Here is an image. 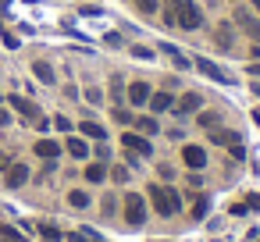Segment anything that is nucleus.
<instances>
[{
    "instance_id": "f257e3e1",
    "label": "nucleus",
    "mask_w": 260,
    "mask_h": 242,
    "mask_svg": "<svg viewBox=\"0 0 260 242\" xmlns=\"http://www.w3.org/2000/svg\"><path fill=\"white\" fill-rule=\"evenodd\" d=\"M150 203L157 206V214L171 217L178 210V192H171L168 185H150Z\"/></svg>"
},
{
    "instance_id": "f03ea898",
    "label": "nucleus",
    "mask_w": 260,
    "mask_h": 242,
    "mask_svg": "<svg viewBox=\"0 0 260 242\" xmlns=\"http://www.w3.org/2000/svg\"><path fill=\"white\" fill-rule=\"evenodd\" d=\"M175 25H182V29H200V22H203V15H200V8L192 4V0H175Z\"/></svg>"
},
{
    "instance_id": "7ed1b4c3",
    "label": "nucleus",
    "mask_w": 260,
    "mask_h": 242,
    "mask_svg": "<svg viewBox=\"0 0 260 242\" xmlns=\"http://www.w3.org/2000/svg\"><path fill=\"white\" fill-rule=\"evenodd\" d=\"M143 217H146L143 196H139V192H128V196H125V221H128V224H143Z\"/></svg>"
},
{
    "instance_id": "20e7f679",
    "label": "nucleus",
    "mask_w": 260,
    "mask_h": 242,
    "mask_svg": "<svg viewBox=\"0 0 260 242\" xmlns=\"http://www.w3.org/2000/svg\"><path fill=\"white\" fill-rule=\"evenodd\" d=\"M196 68H200L207 79H214V82H232V79H228V72H224V68H217V64H214V61H207V57H200V61H196Z\"/></svg>"
},
{
    "instance_id": "39448f33",
    "label": "nucleus",
    "mask_w": 260,
    "mask_h": 242,
    "mask_svg": "<svg viewBox=\"0 0 260 242\" xmlns=\"http://www.w3.org/2000/svg\"><path fill=\"white\" fill-rule=\"evenodd\" d=\"M214 40H217L221 50H235V36H232V25H228V22H221V25L214 29Z\"/></svg>"
},
{
    "instance_id": "423d86ee",
    "label": "nucleus",
    "mask_w": 260,
    "mask_h": 242,
    "mask_svg": "<svg viewBox=\"0 0 260 242\" xmlns=\"http://www.w3.org/2000/svg\"><path fill=\"white\" fill-rule=\"evenodd\" d=\"M203 107V100L196 96V93H185V96H178V107H171V111H178V114H196Z\"/></svg>"
},
{
    "instance_id": "0eeeda50",
    "label": "nucleus",
    "mask_w": 260,
    "mask_h": 242,
    "mask_svg": "<svg viewBox=\"0 0 260 242\" xmlns=\"http://www.w3.org/2000/svg\"><path fill=\"white\" fill-rule=\"evenodd\" d=\"M182 160H185L192 171H200V167L207 164V153H203L200 146H185V150H182Z\"/></svg>"
},
{
    "instance_id": "6e6552de",
    "label": "nucleus",
    "mask_w": 260,
    "mask_h": 242,
    "mask_svg": "<svg viewBox=\"0 0 260 242\" xmlns=\"http://www.w3.org/2000/svg\"><path fill=\"white\" fill-rule=\"evenodd\" d=\"M29 182V167L25 164H11L8 167V189H18V185H25Z\"/></svg>"
},
{
    "instance_id": "1a4fd4ad",
    "label": "nucleus",
    "mask_w": 260,
    "mask_h": 242,
    "mask_svg": "<svg viewBox=\"0 0 260 242\" xmlns=\"http://www.w3.org/2000/svg\"><path fill=\"white\" fill-rule=\"evenodd\" d=\"M150 111H157V114H164V111H171L175 107V100H171V93H150Z\"/></svg>"
},
{
    "instance_id": "9d476101",
    "label": "nucleus",
    "mask_w": 260,
    "mask_h": 242,
    "mask_svg": "<svg viewBox=\"0 0 260 242\" xmlns=\"http://www.w3.org/2000/svg\"><path fill=\"white\" fill-rule=\"evenodd\" d=\"M235 22H239V29H242V32H249L253 40H260V22H256L253 15H246V11H239V15H235Z\"/></svg>"
},
{
    "instance_id": "9b49d317",
    "label": "nucleus",
    "mask_w": 260,
    "mask_h": 242,
    "mask_svg": "<svg viewBox=\"0 0 260 242\" xmlns=\"http://www.w3.org/2000/svg\"><path fill=\"white\" fill-rule=\"evenodd\" d=\"M128 100H132L136 107H143V103L150 100V86H146V82H132V86H128Z\"/></svg>"
},
{
    "instance_id": "f8f14e48",
    "label": "nucleus",
    "mask_w": 260,
    "mask_h": 242,
    "mask_svg": "<svg viewBox=\"0 0 260 242\" xmlns=\"http://www.w3.org/2000/svg\"><path fill=\"white\" fill-rule=\"evenodd\" d=\"M121 146H128V150L139 153V157H150V143L139 139V135H121Z\"/></svg>"
},
{
    "instance_id": "ddd939ff",
    "label": "nucleus",
    "mask_w": 260,
    "mask_h": 242,
    "mask_svg": "<svg viewBox=\"0 0 260 242\" xmlns=\"http://www.w3.org/2000/svg\"><path fill=\"white\" fill-rule=\"evenodd\" d=\"M8 103H11V107H18V114H25V118H40V107H36V103H29L25 96H11Z\"/></svg>"
},
{
    "instance_id": "4468645a",
    "label": "nucleus",
    "mask_w": 260,
    "mask_h": 242,
    "mask_svg": "<svg viewBox=\"0 0 260 242\" xmlns=\"http://www.w3.org/2000/svg\"><path fill=\"white\" fill-rule=\"evenodd\" d=\"M57 153H61V146H57L54 139H40V143H36V157H43V160H54Z\"/></svg>"
},
{
    "instance_id": "2eb2a0df",
    "label": "nucleus",
    "mask_w": 260,
    "mask_h": 242,
    "mask_svg": "<svg viewBox=\"0 0 260 242\" xmlns=\"http://www.w3.org/2000/svg\"><path fill=\"white\" fill-rule=\"evenodd\" d=\"M32 75H36L40 82H54V68H50L47 61H36V64H32Z\"/></svg>"
},
{
    "instance_id": "dca6fc26",
    "label": "nucleus",
    "mask_w": 260,
    "mask_h": 242,
    "mask_svg": "<svg viewBox=\"0 0 260 242\" xmlns=\"http://www.w3.org/2000/svg\"><path fill=\"white\" fill-rule=\"evenodd\" d=\"M82 135H89V139H104L107 132H104V125H96V121H82Z\"/></svg>"
},
{
    "instance_id": "f3484780",
    "label": "nucleus",
    "mask_w": 260,
    "mask_h": 242,
    "mask_svg": "<svg viewBox=\"0 0 260 242\" xmlns=\"http://www.w3.org/2000/svg\"><path fill=\"white\" fill-rule=\"evenodd\" d=\"M86 178H89V182H104V178H107V167H104V164H89V167H86Z\"/></svg>"
},
{
    "instance_id": "a211bd4d",
    "label": "nucleus",
    "mask_w": 260,
    "mask_h": 242,
    "mask_svg": "<svg viewBox=\"0 0 260 242\" xmlns=\"http://www.w3.org/2000/svg\"><path fill=\"white\" fill-rule=\"evenodd\" d=\"M68 153H72V157H86V153H89V146H86L82 139H68Z\"/></svg>"
},
{
    "instance_id": "6ab92c4d",
    "label": "nucleus",
    "mask_w": 260,
    "mask_h": 242,
    "mask_svg": "<svg viewBox=\"0 0 260 242\" xmlns=\"http://www.w3.org/2000/svg\"><path fill=\"white\" fill-rule=\"evenodd\" d=\"M136 125H139V132H150V135H157V121H153V118H139Z\"/></svg>"
},
{
    "instance_id": "aec40b11",
    "label": "nucleus",
    "mask_w": 260,
    "mask_h": 242,
    "mask_svg": "<svg viewBox=\"0 0 260 242\" xmlns=\"http://www.w3.org/2000/svg\"><path fill=\"white\" fill-rule=\"evenodd\" d=\"M0 231H4V242H25V238H22V235H18L15 228H8V224H4V228H0Z\"/></svg>"
},
{
    "instance_id": "412c9836",
    "label": "nucleus",
    "mask_w": 260,
    "mask_h": 242,
    "mask_svg": "<svg viewBox=\"0 0 260 242\" xmlns=\"http://www.w3.org/2000/svg\"><path fill=\"white\" fill-rule=\"evenodd\" d=\"M114 121H121V125H132L136 118H132L128 111H121V107H114Z\"/></svg>"
},
{
    "instance_id": "4be33fe9",
    "label": "nucleus",
    "mask_w": 260,
    "mask_h": 242,
    "mask_svg": "<svg viewBox=\"0 0 260 242\" xmlns=\"http://www.w3.org/2000/svg\"><path fill=\"white\" fill-rule=\"evenodd\" d=\"M210 139H214V143H228V146L235 143V139H232V132H224V128H217V132H214Z\"/></svg>"
},
{
    "instance_id": "5701e85b",
    "label": "nucleus",
    "mask_w": 260,
    "mask_h": 242,
    "mask_svg": "<svg viewBox=\"0 0 260 242\" xmlns=\"http://www.w3.org/2000/svg\"><path fill=\"white\" fill-rule=\"evenodd\" d=\"M136 8L146 11V15H153V11H157V0H136Z\"/></svg>"
},
{
    "instance_id": "b1692460",
    "label": "nucleus",
    "mask_w": 260,
    "mask_h": 242,
    "mask_svg": "<svg viewBox=\"0 0 260 242\" xmlns=\"http://www.w3.org/2000/svg\"><path fill=\"white\" fill-rule=\"evenodd\" d=\"M86 203H89L86 192H72V206H86Z\"/></svg>"
},
{
    "instance_id": "393cba45",
    "label": "nucleus",
    "mask_w": 260,
    "mask_h": 242,
    "mask_svg": "<svg viewBox=\"0 0 260 242\" xmlns=\"http://www.w3.org/2000/svg\"><path fill=\"white\" fill-rule=\"evenodd\" d=\"M200 125L207 128V125H217V114H200Z\"/></svg>"
},
{
    "instance_id": "a878e982",
    "label": "nucleus",
    "mask_w": 260,
    "mask_h": 242,
    "mask_svg": "<svg viewBox=\"0 0 260 242\" xmlns=\"http://www.w3.org/2000/svg\"><path fill=\"white\" fill-rule=\"evenodd\" d=\"M43 235H47V238H61V231H57L54 224H43Z\"/></svg>"
},
{
    "instance_id": "bb28decb",
    "label": "nucleus",
    "mask_w": 260,
    "mask_h": 242,
    "mask_svg": "<svg viewBox=\"0 0 260 242\" xmlns=\"http://www.w3.org/2000/svg\"><path fill=\"white\" fill-rule=\"evenodd\" d=\"M0 125H8V111L4 107H0Z\"/></svg>"
},
{
    "instance_id": "cd10ccee",
    "label": "nucleus",
    "mask_w": 260,
    "mask_h": 242,
    "mask_svg": "<svg viewBox=\"0 0 260 242\" xmlns=\"http://www.w3.org/2000/svg\"><path fill=\"white\" fill-rule=\"evenodd\" d=\"M253 8H256V11H260V0H253Z\"/></svg>"
}]
</instances>
